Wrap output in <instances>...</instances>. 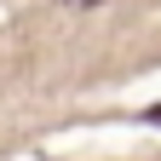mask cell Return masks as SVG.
<instances>
[{
	"label": "cell",
	"mask_w": 161,
	"mask_h": 161,
	"mask_svg": "<svg viewBox=\"0 0 161 161\" xmlns=\"http://www.w3.org/2000/svg\"><path fill=\"white\" fill-rule=\"evenodd\" d=\"M58 6H104V0H58Z\"/></svg>",
	"instance_id": "obj_1"
},
{
	"label": "cell",
	"mask_w": 161,
	"mask_h": 161,
	"mask_svg": "<svg viewBox=\"0 0 161 161\" xmlns=\"http://www.w3.org/2000/svg\"><path fill=\"white\" fill-rule=\"evenodd\" d=\"M144 121H161V104H155V109H144Z\"/></svg>",
	"instance_id": "obj_2"
}]
</instances>
